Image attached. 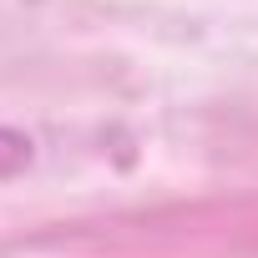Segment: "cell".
<instances>
[{"instance_id":"cell-1","label":"cell","mask_w":258,"mask_h":258,"mask_svg":"<svg viewBox=\"0 0 258 258\" xmlns=\"http://www.w3.org/2000/svg\"><path fill=\"white\" fill-rule=\"evenodd\" d=\"M26 162H31V142H26L21 132H6V126H0V177L21 172Z\"/></svg>"}]
</instances>
